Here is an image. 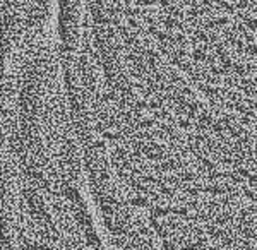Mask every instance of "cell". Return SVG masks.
Wrapping results in <instances>:
<instances>
[{
  "instance_id": "1",
  "label": "cell",
  "mask_w": 257,
  "mask_h": 250,
  "mask_svg": "<svg viewBox=\"0 0 257 250\" xmlns=\"http://www.w3.org/2000/svg\"><path fill=\"white\" fill-rule=\"evenodd\" d=\"M149 214L154 218H165V216L171 214V206L168 207H160V206H149Z\"/></svg>"
},
{
  "instance_id": "2",
  "label": "cell",
  "mask_w": 257,
  "mask_h": 250,
  "mask_svg": "<svg viewBox=\"0 0 257 250\" xmlns=\"http://www.w3.org/2000/svg\"><path fill=\"white\" fill-rule=\"evenodd\" d=\"M190 59H192V62H194V64H197V62L202 64V62H206L207 55H206V52H202L201 48H197V46H196V48H194V52L190 53Z\"/></svg>"
},
{
  "instance_id": "3",
  "label": "cell",
  "mask_w": 257,
  "mask_h": 250,
  "mask_svg": "<svg viewBox=\"0 0 257 250\" xmlns=\"http://www.w3.org/2000/svg\"><path fill=\"white\" fill-rule=\"evenodd\" d=\"M128 204L130 206H137V207H149V201L142 195H137V197L128 199Z\"/></svg>"
},
{
  "instance_id": "4",
  "label": "cell",
  "mask_w": 257,
  "mask_h": 250,
  "mask_svg": "<svg viewBox=\"0 0 257 250\" xmlns=\"http://www.w3.org/2000/svg\"><path fill=\"white\" fill-rule=\"evenodd\" d=\"M244 23H245V26H247V29H249V31L257 33V17H254V16L250 14V16H249L247 19L244 21Z\"/></svg>"
},
{
  "instance_id": "5",
  "label": "cell",
  "mask_w": 257,
  "mask_h": 250,
  "mask_svg": "<svg viewBox=\"0 0 257 250\" xmlns=\"http://www.w3.org/2000/svg\"><path fill=\"white\" fill-rule=\"evenodd\" d=\"M158 192H160L161 195H166L168 199L175 197V188H173V187H171V188H170V187H166L165 183H163V185H160V187H158Z\"/></svg>"
},
{
  "instance_id": "6",
  "label": "cell",
  "mask_w": 257,
  "mask_h": 250,
  "mask_svg": "<svg viewBox=\"0 0 257 250\" xmlns=\"http://www.w3.org/2000/svg\"><path fill=\"white\" fill-rule=\"evenodd\" d=\"M156 125V118H144L139 122V129H153Z\"/></svg>"
},
{
  "instance_id": "7",
  "label": "cell",
  "mask_w": 257,
  "mask_h": 250,
  "mask_svg": "<svg viewBox=\"0 0 257 250\" xmlns=\"http://www.w3.org/2000/svg\"><path fill=\"white\" fill-rule=\"evenodd\" d=\"M149 224H151V228L154 231H158V233H160V231H163V223H160V221H158L156 218H154V216H149Z\"/></svg>"
},
{
  "instance_id": "8",
  "label": "cell",
  "mask_w": 257,
  "mask_h": 250,
  "mask_svg": "<svg viewBox=\"0 0 257 250\" xmlns=\"http://www.w3.org/2000/svg\"><path fill=\"white\" fill-rule=\"evenodd\" d=\"M171 214H175V216H187L189 214V207L187 206H183V207H171Z\"/></svg>"
},
{
  "instance_id": "9",
  "label": "cell",
  "mask_w": 257,
  "mask_h": 250,
  "mask_svg": "<svg viewBox=\"0 0 257 250\" xmlns=\"http://www.w3.org/2000/svg\"><path fill=\"white\" fill-rule=\"evenodd\" d=\"M235 7H237V10H245L250 7V0H237V2H235Z\"/></svg>"
},
{
  "instance_id": "10",
  "label": "cell",
  "mask_w": 257,
  "mask_h": 250,
  "mask_svg": "<svg viewBox=\"0 0 257 250\" xmlns=\"http://www.w3.org/2000/svg\"><path fill=\"white\" fill-rule=\"evenodd\" d=\"M233 171H237L240 176H244V178H249L250 176V170L245 168V166H238V168H233Z\"/></svg>"
},
{
  "instance_id": "11",
  "label": "cell",
  "mask_w": 257,
  "mask_h": 250,
  "mask_svg": "<svg viewBox=\"0 0 257 250\" xmlns=\"http://www.w3.org/2000/svg\"><path fill=\"white\" fill-rule=\"evenodd\" d=\"M177 125L180 127V129H183V130H189L190 127H192V124H190L189 118H178V120H177Z\"/></svg>"
},
{
  "instance_id": "12",
  "label": "cell",
  "mask_w": 257,
  "mask_h": 250,
  "mask_svg": "<svg viewBox=\"0 0 257 250\" xmlns=\"http://www.w3.org/2000/svg\"><path fill=\"white\" fill-rule=\"evenodd\" d=\"M135 5L139 7H151V5H156V0H134Z\"/></svg>"
},
{
  "instance_id": "13",
  "label": "cell",
  "mask_w": 257,
  "mask_h": 250,
  "mask_svg": "<svg viewBox=\"0 0 257 250\" xmlns=\"http://www.w3.org/2000/svg\"><path fill=\"white\" fill-rule=\"evenodd\" d=\"M127 24H128L130 28H134V29H139V28H141L139 21H137V19H134V16H128V17H127Z\"/></svg>"
},
{
  "instance_id": "14",
  "label": "cell",
  "mask_w": 257,
  "mask_h": 250,
  "mask_svg": "<svg viewBox=\"0 0 257 250\" xmlns=\"http://www.w3.org/2000/svg\"><path fill=\"white\" fill-rule=\"evenodd\" d=\"M134 106L139 108V110H146V108H149V103H146L144 99H135L134 101Z\"/></svg>"
},
{
  "instance_id": "15",
  "label": "cell",
  "mask_w": 257,
  "mask_h": 250,
  "mask_svg": "<svg viewBox=\"0 0 257 250\" xmlns=\"http://www.w3.org/2000/svg\"><path fill=\"white\" fill-rule=\"evenodd\" d=\"M214 21H216V24H218V28H221V26H228L230 24V19H226V17H214Z\"/></svg>"
},
{
  "instance_id": "16",
  "label": "cell",
  "mask_w": 257,
  "mask_h": 250,
  "mask_svg": "<svg viewBox=\"0 0 257 250\" xmlns=\"http://www.w3.org/2000/svg\"><path fill=\"white\" fill-rule=\"evenodd\" d=\"M254 36H255L254 31H247V33H244V36H242V38L245 39V43H254Z\"/></svg>"
},
{
  "instance_id": "17",
  "label": "cell",
  "mask_w": 257,
  "mask_h": 250,
  "mask_svg": "<svg viewBox=\"0 0 257 250\" xmlns=\"http://www.w3.org/2000/svg\"><path fill=\"white\" fill-rule=\"evenodd\" d=\"M101 211H103V214H108V216H113V214H115V211H113L110 206H106V204H101Z\"/></svg>"
},
{
  "instance_id": "18",
  "label": "cell",
  "mask_w": 257,
  "mask_h": 250,
  "mask_svg": "<svg viewBox=\"0 0 257 250\" xmlns=\"http://www.w3.org/2000/svg\"><path fill=\"white\" fill-rule=\"evenodd\" d=\"M238 122H240L242 125H250L252 117H249V115H244V117H240V118H238Z\"/></svg>"
},
{
  "instance_id": "19",
  "label": "cell",
  "mask_w": 257,
  "mask_h": 250,
  "mask_svg": "<svg viewBox=\"0 0 257 250\" xmlns=\"http://www.w3.org/2000/svg\"><path fill=\"white\" fill-rule=\"evenodd\" d=\"M242 192H244V195H245L247 199H250V201H254V199H255V190L252 192V190H249V188H244Z\"/></svg>"
},
{
  "instance_id": "20",
  "label": "cell",
  "mask_w": 257,
  "mask_h": 250,
  "mask_svg": "<svg viewBox=\"0 0 257 250\" xmlns=\"http://www.w3.org/2000/svg\"><path fill=\"white\" fill-rule=\"evenodd\" d=\"M101 135L105 137V139H108V140H115V134H110L108 130H103Z\"/></svg>"
},
{
  "instance_id": "21",
  "label": "cell",
  "mask_w": 257,
  "mask_h": 250,
  "mask_svg": "<svg viewBox=\"0 0 257 250\" xmlns=\"http://www.w3.org/2000/svg\"><path fill=\"white\" fill-rule=\"evenodd\" d=\"M247 180H249V185H250V187H254L255 183H257V175H250Z\"/></svg>"
},
{
  "instance_id": "22",
  "label": "cell",
  "mask_w": 257,
  "mask_h": 250,
  "mask_svg": "<svg viewBox=\"0 0 257 250\" xmlns=\"http://www.w3.org/2000/svg\"><path fill=\"white\" fill-rule=\"evenodd\" d=\"M170 3H173V2H171V0H160V5L163 7V9H165V7H168Z\"/></svg>"
},
{
  "instance_id": "23",
  "label": "cell",
  "mask_w": 257,
  "mask_h": 250,
  "mask_svg": "<svg viewBox=\"0 0 257 250\" xmlns=\"http://www.w3.org/2000/svg\"><path fill=\"white\" fill-rule=\"evenodd\" d=\"M93 147H98V149H101V147H105V144L101 142V140H94V144H93Z\"/></svg>"
},
{
  "instance_id": "24",
  "label": "cell",
  "mask_w": 257,
  "mask_h": 250,
  "mask_svg": "<svg viewBox=\"0 0 257 250\" xmlns=\"http://www.w3.org/2000/svg\"><path fill=\"white\" fill-rule=\"evenodd\" d=\"M202 5H212V0H199Z\"/></svg>"
},
{
  "instance_id": "25",
  "label": "cell",
  "mask_w": 257,
  "mask_h": 250,
  "mask_svg": "<svg viewBox=\"0 0 257 250\" xmlns=\"http://www.w3.org/2000/svg\"><path fill=\"white\" fill-rule=\"evenodd\" d=\"M252 188H254V190L257 192V183H255V185H254V187H252Z\"/></svg>"
}]
</instances>
